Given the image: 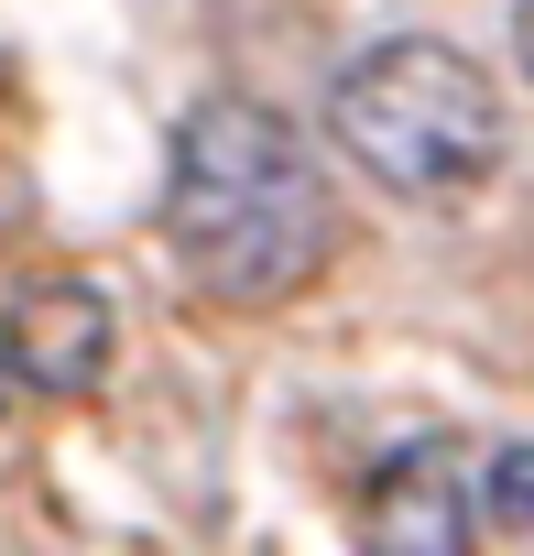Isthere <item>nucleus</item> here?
Masks as SVG:
<instances>
[{"mask_svg":"<svg viewBox=\"0 0 534 556\" xmlns=\"http://www.w3.org/2000/svg\"><path fill=\"white\" fill-rule=\"evenodd\" d=\"M0 404H12V371H0Z\"/></svg>","mask_w":534,"mask_h":556,"instance_id":"7","label":"nucleus"},{"mask_svg":"<svg viewBox=\"0 0 534 556\" xmlns=\"http://www.w3.org/2000/svg\"><path fill=\"white\" fill-rule=\"evenodd\" d=\"M360 556H469V480L436 437L393 447L360 491Z\"/></svg>","mask_w":534,"mask_h":556,"instance_id":"4","label":"nucleus"},{"mask_svg":"<svg viewBox=\"0 0 534 556\" xmlns=\"http://www.w3.org/2000/svg\"><path fill=\"white\" fill-rule=\"evenodd\" d=\"M164 240L218 306H284L339 240L317 153L262 110V99H196L175 121V175H164Z\"/></svg>","mask_w":534,"mask_h":556,"instance_id":"1","label":"nucleus"},{"mask_svg":"<svg viewBox=\"0 0 534 556\" xmlns=\"http://www.w3.org/2000/svg\"><path fill=\"white\" fill-rule=\"evenodd\" d=\"M512 66H523V88H534V0H512Z\"/></svg>","mask_w":534,"mask_h":556,"instance_id":"6","label":"nucleus"},{"mask_svg":"<svg viewBox=\"0 0 534 556\" xmlns=\"http://www.w3.org/2000/svg\"><path fill=\"white\" fill-rule=\"evenodd\" d=\"M491 513H501L512 534H534V447H501V458H491Z\"/></svg>","mask_w":534,"mask_h":556,"instance_id":"5","label":"nucleus"},{"mask_svg":"<svg viewBox=\"0 0 534 556\" xmlns=\"http://www.w3.org/2000/svg\"><path fill=\"white\" fill-rule=\"evenodd\" d=\"M110 350H120V317L99 285H23L12 317H0V371L34 393H66V404L110 382Z\"/></svg>","mask_w":534,"mask_h":556,"instance_id":"3","label":"nucleus"},{"mask_svg":"<svg viewBox=\"0 0 534 556\" xmlns=\"http://www.w3.org/2000/svg\"><path fill=\"white\" fill-rule=\"evenodd\" d=\"M328 131L339 153L393 186V197H469L501 164V88L469 45L447 34H382L371 55L339 66L328 88Z\"/></svg>","mask_w":534,"mask_h":556,"instance_id":"2","label":"nucleus"}]
</instances>
